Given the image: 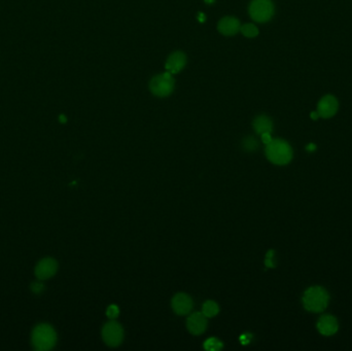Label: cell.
Masks as SVG:
<instances>
[{
  "instance_id": "1",
  "label": "cell",
  "mask_w": 352,
  "mask_h": 351,
  "mask_svg": "<svg viewBox=\"0 0 352 351\" xmlns=\"http://www.w3.org/2000/svg\"><path fill=\"white\" fill-rule=\"evenodd\" d=\"M31 342L33 348L37 351L51 350L57 343L56 331L48 323H40L34 327Z\"/></svg>"
},
{
  "instance_id": "2",
  "label": "cell",
  "mask_w": 352,
  "mask_h": 351,
  "mask_svg": "<svg viewBox=\"0 0 352 351\" xmlns=\"http://www.w3.org/2000/svg\"><path fill=\"white\" fill-rule=\"evenodd\" d=\"M329 296L321 286L309 287L303 296L304 308L313 313L322 312L328 305Z\"/></svg>"
},
{
  "instance_id": "3",
  "label": "cell",
  "mask_w": 352,
  "mask_h": 351,
  "mask_svg": "<svg viewBox=\"0 0 352 351\" xmlns=\"http://www.w3.org/2000/svg\"><path fill=\"white\" fill-rule=\"evenodd\" d=\"M266 156L275 165H286L293 159V150L286 141L273 139L266 147Z\"/></svg>"
},
{
  "instance_id": "4",
  "label": "cell",
  "mask_w": 352,
  "mask_h": 351,
  "mask_svg": "<svg viewBox=\"0 0 352 351\" xmlns=\"http://www.w3.org/2000/svg\"><path fill=\"white\" fill-rule=\"evenodd\" d=\"M249 12L251 18L255 22L267 23L274 16L275 7L272 0H253L250 5Z\"/></svg>"
},
{
  "instance_id": "5",
  "label": "cell",
  "mask_w": 352,
  "mask_h": 351,
  "mask_svg": "<svg viewBox=\"0 0 352 351\" xmlns=\"http://www.w3.org/2000/svg\"><path fill=\"white\" fill-rule=\"evenodd\" d=\"M175 88V79L169 72L161 73L152 78L150 81V91L153 95L164 98L169 96Z\"/></svg>"
},
{
  "instance_id": "6",
  "label": "cell",
  "mask_w": 352,
  "mask_h": 351,
  "mask_svg": "<svg viewBox=\"0 0 352 351\" xmlns=\"http://www.w3.org/2000/svg\"><path fill=\"white\" fill-rule=\"evenodd\" d=\"M102 338L104 342L110 346H119L124 339V331L120 323L115 321H110L106 323L102 329Z\"/></svg>"
},
{
  "instance_id": "7",
  "label": "cell",
  "mask_w": 352,
  "mask_h": 351,
  "mask_svg": "<svg viewBox=\"0 0 352 351\" xmlns=\"http://www.w3.org/2000/svg\"><path fill=\"white\" fill-rule=\"evenodd\" d=\"M339 108V102L337 98L333 95L323 96L317 104V112L320 118L329 119L334 116Z\"/></svg>"
},
{
  "instance_id": "8",
  "label": "cell",
  "mask_w": 352,
  "mask_h": 351,
  "mask_svg": "<svg viewBox=\"0 0 352 351\" xmlns=\"http://www.w3.org/2000/svg\"><path fill=\"white\" fill-rule=\"evenodd\" d=\"M58 270V263L52 258H46L38 262L35 267V275L39 280H46L53 277Z\"/></svg>"
},
{
  "instance_id": "9",
  "label": "cell",
  "mask_w": 352,
  "mask_h": 351,
  "mask_svg": "<svg viewBox=\"0 0 352 351\" xmlns=\"http://www.w3.org/2000/svg\"><path fill=\"white\" fill-rule=\"evenodd\" d=\"M185 65H187L185 54L180 52V51H177V52L172 53L168 57L166 64H165V68H166L167 72H169L173 75V74L179 73L185 67Z\"/></svg>"
},
{
  "instance_id": "10",
  "label": "cell",
  "mask_w": 352,
  "mask_h": 351,
  "mask_svg": "<svg viewBox=\"0 0 352 351\" xmlns=\"http://www.w3.org/2000/svg\"><path fill=\"white\" fill-rule=\"evenodd\" d=\"M241 28L239 20L235 17H224L217 24V30L225 36L236 35Z\"/></svg>"
},
{
  "instance_id": "11",
  "label": "cell",
  "mask_w": 352,
  "mask_h": 351,
  "mask_svg": "<svg viewBox=\"0 0 352 351\" xmlns=\"http://www.w3.org/2000/svg\"><path fill=\"white\" fill-rule=\"evenodd\" d=\"M187 326L193 335H201L207 327V317L200 312L193 313L187 321Z\"/></svg>"
},
{
  "instance_id": "12",
  "label": "cell",
  "mask_w": 352,
  "mask_h": 351,
  "mask_svg": "<svg viewBox=\"0 0 352 351\" xmlns=\"http://www.w3.org/2000/svg\"><path fill=\"white\" fill-rule=\"evenodd\" d=\"M172 309L178 315H185L191 312L193 308L192 299L185 294H177L172 299Z\"/></svg>"
},
{
  "instance_id": "13",
  "label": "cell",
  "mask_w": 352,
  "mask_h": 351,
  "mask_svg": "<svg viewBox=\"0 0 352 351\" xmlns=\"http://www.w3.org/2000/svg\"><path fill=\"white\" fill-rule=\"evenodd\" d=\"M339 324L333 315H322L317 321V329L323 336H333L338 332Z\"/></svg>"
},
{
  "instance_id": "14",
  "label": "cell",
  "mask_w": 352,
  "mask_h": 351,
  "mask_svg": "<svg viewBox=\"0 0 352 351\" xmlns=\"http://www.w3.org/2000/svg\"><path fill=\"white\" fill-rule=\"evenodd\" d=\"M254 128L257 133H271L273 130V123L267 115H259L254 121Z\"/></svg>"
},
{
  "instance_id": "15",
  "label": "cell",
  "mask_w": 352,
  "mask_h": 351,
  "mask_svg": "<svg viewBox=\"0 0 352 351\" xmlns=\"http://www.w3.org/2000/svg\"><path fill=\"white\" fill-rule=\"evenodd\" d=\"M219 311V308H218V305L213 302V301H207L204 303L203 305V309H202V313L207 317V318H210V317H213L215 316Z\"/></svg>"
},
{
  "instance_id": "16",
  "label": "cell",
  "mask_w": 352,
  "mask_h": 351,
  "mask_svg": "<svg viewBox=\"0 0 352 351\" xmlns=\"http://www.w3.org/2000/svg\"><path fill=\"white\" fill-rule=\"evenodd\" d=\"M240 31L245 37H249V38L257 37L260 33L259 28L255 24H250V23L242 25L240 28Z\"/></svg>"
},
{
  "instance_id": "17",
  "label": "cell",
  "mask_w": 352,
  "mask_h": 351,
  "mask_svg": "<svg viewBox=\"0 0 352 351\" xmlns=\"http://www.w3.org/2000/svg\"><path fill=\"white\" fill-rule=\"evenodd\" d=\"M204 348L208 351H218L222 348V343L216 338H210L205 341Z\"/></svg>"
},
{
  "instance_id": "18",
  "label": "cell",
  "mask_w": 352,
  "mask_h": 351,
  "mask_svg": "<svg viewBox=\"0 0 352 351\" xmlns=\"http://www.w3.org/2000/svg\"><path fill=\"white\" fill-rule=\"evenodd\" d=\"M243 146H244V148H245L247 151H251V152H252V151H255V150L258 148V142H257V140H256L255 138L249 137V138L244 139Z\"/></svg>"
},
{
  "instance_id": "19",
  "label": "cell",
  "mask_w": 352,
  "mask_h": 351,
  "mask_svg": "<svg viewBox=\"0 0 352 351\" xmlns=\"http://www.w3.org/2000/svg\"><path fill=\"white\" fill-rule=\"evenodd\" d=\"M106 314H107V316H108L109 318H111V319L116 318L117 316H119V314H120L119 307L115 306V305H110V306L107 308Z\"/></svg>"
},
{
  "instance_id": "20",
  "label": "cell",
  "mask_w": 352,
  "mask_h": 351,
  "mask_svg": "<svg viewBox=\"0 0 352 351\" xmlns=\"http://www.w3.org/2000/svg\"><path fill=\"white\" fill-rule=\"evenodd\" d=\"M31 291L34 294H40L44 291V284L40 282H34L31 284Z\"/></svg>"
},
{
  "instance_id": "21",
  "label": "cell",
  "mask_w": 352,
  "mask_h": 351,
  "mask_svg": "<svg viewBox=\"0 0 352 351\" xmlns=\"http://www.w3.org/2000/svg\"><path fill=\"white\" fill-rule=\"evenodd\" d=\"M274 256V252L273 251H270L268 254H267V259H266V266L269 267V268H273L275 267V265L273 264V260H272V257Z\"/></svg>"
},
{
  "instance_id": "22",
  "label": "cell",
  "mask_w": 352,
  "mask_h": 351,
  "mask_svg": "<svg viewBox=\"0 0 352 351\" xmlns=\"http://www.w3.org/2000/svg\"><path fill=\"white\" fill-rule=\"evenodd\" d=\"M262 136V141L267 146V144H269L273 139H272V137H271V133H264V134H262L261 135Z\"/></svg>"
},
{
  "instance_id": "23",
  "label": "cell",
  "mask_w": 352,
  "mask_h": 351,
  "mask_svg": "<svg viewBox=\"0 0 352 351\" xmlns=\"http://www.w3.org/2000/svg\"><path fill=\"white\" fill-rule=\"evenodd\" d=\"M251 340H252V336H250L249 334H244V335L241 336V342H242L243 344L250 343Z\"/></svg>"
},
{
  "instance_id": "24",
  "label": "cell",
  "mask_w": 352,
  "mask_h": 351,
  "mask_svg": "<svg viewBox=\"0 0 352 351\" xmlns=\"http://www.w3.org/2000/svg\"><path fill=\"white\" fill-rule=\"evenodd\" d=\"M310 118H311L312 120L316 121L318 118H320V116H319V114H318L317 111H313V112H311V114H310Z\"/></svg>"
},
{
  "instance_id": "25",
  "label": "cell",
  "mask_w": 352,
  "mask_h": 351,
  "mask_svg": "<svg viewBox=\"0 0 352 351\" xmlns=\"http://www.w3.org/2000/svg\"><path fill=\"white\" fill-rule=\"evenodd\" d=\"M306 150H307L308 152H314V151L316 150V146H315L314 143H310V144H308V146L306 147Z\"/></svg>"
},
{
  "instance_id": "26",
  "label": "cell",
  "mask_w": 352,
  "mask_h": 351,
  "mask_svg": "<svg viewBox=\"0 0 352 351\" xmlns=\"http://www.w3.org/2000/svg\"><path fill=\"white\" fill-rule=\"evenodd\" d=\"M60 121L63 122V123L66 122V118H64V115H61V116H60Z\"/></svg>"
}]
</instances>
